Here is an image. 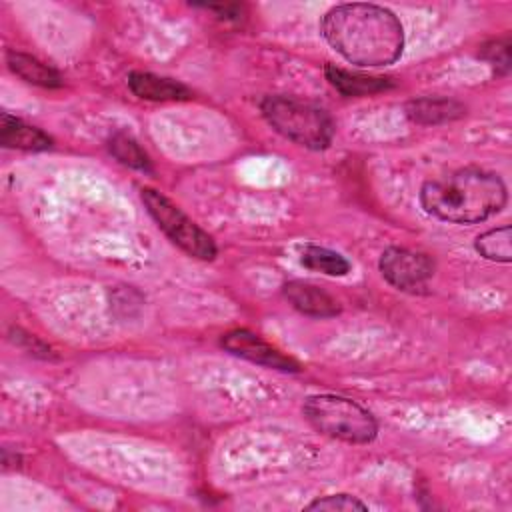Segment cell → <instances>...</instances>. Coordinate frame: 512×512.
I'll use <instances>...</instances> for the list:
<instances>
[{"instance_id": "6", "label": "cell", "mask_w": 512, "mask_h": 512, "mask_svg": "<svg viewBox=\"0 0 512 512\" xmlns=\"http://www.w3.org/2000/svg\"><path fill=\"white\" fill-rule=\"evenodd\" d=\"M378 268L386 282L398 290L418 292L434 274V260L424 252L390 246L382 252Z\"/></svg>"}, {"instance_id": "7", "label": "cell", "mask_w": 512, "mask_h": 512, "mask_svg": "<svg viewBox=\"0 0 512 512\" xmlns=\"http://www.w3.org/2000/svg\"><path fill=\"white\" fill-rule=\"evenodd\" d=\"M222 346L234 356H240L248 362L260 364L272 370H282V372L300 370V364L294 358L282 354L278 348H274L272 344H268L266 340H262L258 334L250 330H232L224 334Z\"/></svg>"}, {"instance_id": "10", "label": "cell", "mask_w": 512, "mask_h": 512, "mask_svg": "<svg viewBox=\"0 0 512 512\" xmlns=\"http://www.w3.org/2000/svg\"><path fill=\"white\" fill-rule=\"evenodd\" d=\"M0 142L6 148H18V150H46L50 148L52 140L48 134H44L40 128L30 126L22 122L16 116H10L8 112L0 114Z\"/></svg>"}, {"instance_id": "14", "label": "cell", "mask_w": 512, "mask_h": 512, "mask_svg": "<svg viewBox=\"0 0 512 512\" xmlns=\"http://www.w3.org/2000/svg\"><path fill=\"white\" fill-rule=\"evenodd\" d=\"M300 262L316 272L328 274V276H344L350 272V262L340 254L324 246L308 244L302 248Z\"/></svg>"}, {"instance_id": "18", "label": "cell", "mask_w": 512, "mask_h": 512, "mask_svg": "<svg viewBox=\"0 0 512 512\" xmlns=\"http://www.w3.org/2000/svg\"><path fill=\"white\" fill-rule=\"evenodd\" d=\"M480 56L488 60L496 72L506 74L510 70V38H496L480 46Z\"/></svg>"}, {"instance_id": "16", "label": "cell", "mask_w": 512, "mask_h": 512, "mask_svg": "<svg viewBox=\"0 0 512 512\" xmlns=\"http://www.w3.org/2000/svg\"><path fill=\"white\" fill-rule=\"evenodd\" d=\"M108 148H110L112 156L118 162H122L124 166H130V168H136V170H142V172L152 170L148 154L140 148V144L130 134H126V132L112 134L110 140H108Z\"/></svg>"}, {"instance_id": "2", "label": "cell", "mask_w": 512, "mask_h": 512, "mask_svg": "<svg viewBox=\"0 0 512 512\" xmlns=\"http://www.w3.org/2000/svg\"><path fill=\"white\" fill-rule=\"evenodd\" d=\"M506 196L502 178L480 168H462L420 188L422 208L452 224H474L494 216L504 208Z\"/></svg>"}, {"instance_id": "11", "label": "cell", "mask_w": 512, "mask_h": 512, "mask_svg": "<svg viewBox=\"0 0 512 512\" xmlns=\"http://www.w3.org/2000/svg\"><path fill=\"white\" fill-rule=\"evenodd\" d=\"M466 114V108L452 98H416L406 104V116L416 124H442L458 120Z\"/></svg>"}, {"instance_id": "4", "label": "cell", "mask_w": 512, "mask_h": 512, "mask_svg": "<svg viewBox=\"0 0 512 512\" xmlns=\"http://www.w3.org/2000/svg\"><path fill=\"white\" fill-rule=\"evenodd\" d=\"M302 412L318 432L348 444L372 442L378 432V424L366 408L338 394H312L304 400Z\"/></svg>"}, {"instance_id": "19", "label": "cell", "mask_w": 512, "mask_h": 512, "mask_svg": "<svg viewBox=\"0 0 512 512\" xmlns=\"http://www.w3.org/2000/svg\"><path fill=\"white\" fill-rule=\"evenodd\" d=\"M206 10H214V12H218V14H222L224 18H238L240 16V12H242V8L240 6H236V4H226V6H222V4H210V6H204Z\"/></svg>"}, {"instance_id": "5", "label": "cell", "mask_w": 512, "mask_h": 512, "mask_svg": "<svg viewBox=\"0 0 512 512\" xmlns=\"http://www.w3.org/2000/svg\"><path fill=\"white\" fill-rule=\"evenodd\" d=\"M140 198H142L146 210L150 212V216L156 220V224L186 254L200 258V260H212L216 256V244H214L212 236L206 234L200 226H196L164 194H160L154 188H142Z\"/></svg>"}, {"instance_id": "17", "label": "cell", "mask_w": 512, "mask_h": 512, "mask_svg": "<svg viewBox=\"0 0 512 512\" xmlns=\"http://www.w3.org/2000/svg\"><path fill=\"white\" fill-rule=\"evenodd\" d=\"M306 510H328V512H354V510H368L364 502H360L356 496L350 494H330L316 498L306 506Z\"/></svg>"}, {"instance_id": "13", "label": "cell", "mask_w": 512, "mask_h": 512, "mask_svg": "<svg viewBox=\"0 0 512 512\" xmlns=\"http://www.w3.org/2000/svg\"><path fill=\"white\" fill-rule=\"evenodd\" d=\"M6 62L10 66V70L20 76L22 80L42 86V88H58L62 86V76L48 64L40 62L38 58L24 54V52H16V50H8L6 54Z\"/></svg>"}, {"instance_id": "8", "label": "cell", "mask_w": 512, "mask_h": 512, "mask_svg": "<svg viewBox=\"0 0 512 512\" xmlns=\"http://www.w3.org/2000/svg\"><path fill=\"white\" fill-rule=\"evenodd\" d=\"M284 296L286 300L302 314L314 316V318H330L340 312L338 302L324 292L322 288L302 282V280H292L284 284Z\"/></svg>"}, {"instance_id": "15", "label": "cell", "mask_w": 512, "mask_h": 512, "mask_svg": "<svg viewBox=\"0 0 512 512\" xmlns=\"http://www.w3.org/2000/svg\"><path fill=\"white\" fill-rule=\"evenodd\" d=\"M474 248L486 260L508 264L512 260V228L500 226L480 234L474 242Z\"/></svg>"}, {"instance_id": "9", "label": "cell", "mask_w": 512, "mask_h": 512, "mask_svg": "<svg viewBox=\"0 0 512 512\" xmlns=\"http://www.w3.org/2000/svg\"><path fill=\"white\" fill-rule=\"evenodd\" d=\"M128 86L138 98L154 100V102L188 100L192 96V92L182 82H176V80L164 78V76H156L150 72H130Z\"/></svg>"}, {"instance_id": "3", "label": "cell", "mask_w": 512, "mask_h": 512, "mask_svg": "<svg viewBox=\"0 0 512 512\" xmlns=\"http://www.w3.org/2000/svg\"><path fill=\"white\" fill-rule=\"evenodd\" d=\"M260 108L278 134L304 148L322 150L332 142L334 122L330 114L308 100L294 96H266Z\"/></svg>"}, {"instance_id": "1", "label": "cell", "mask_w": 512, "mask_h": 512, "mask_svg": "<svg viewBox=\"0 0 512 512\" xmlns=\"http://www.w3.org/2000/svg\"><path fill=\"white\" fill-rule=\"evenodd\" d=\"M320 30L340 56L358 66H388L404 48L400 20L376 4H338L324 14Z\"/></svg>"}, {"instance_id": "12", "label": "cell", "mask_w": 512, "mask_h": 512, "mask_svg": "<svg viewBox=\"0 0 512 512\" xmlns=\"http://www.w3.org/2000/svg\"><path fill=\"white\" fill-rule=\"evenodd\" d=\"M326 78L328 82L344 96H368L382 90L392 88V82L388 78L378 76H364L356 72H348L338 66H326Z\"/></svg>"}]
</instances>
